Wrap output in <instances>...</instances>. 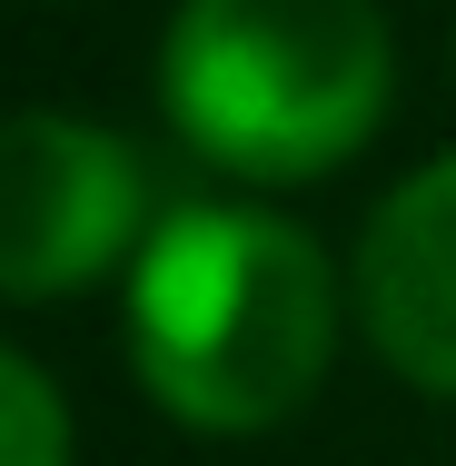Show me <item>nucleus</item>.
I'll use <instances>...</instances> for the list:
<instances>
[{"label": "nucleus", "mask_w": 456, "mask_h": 466, "mask_svg": "<svg viewBox=\"0 0 456 466\" xmlns=\"http://www.w3.org/2000/svg\"><path fill=\"white\" fill-rule=\"evenodd\" d=\"M338 358V268L269 208H169L129 258V368L198 437H258Z\"/></svg>", "instance_id": "obj_1"}, {"label": "nucleus", "mask_w": 456, "mask_h": 466, "mask_svg": "<svg viewBox=\"0 0 456 466\" xmlns=\"http://www.w3.org/2000/svg\"><path fill=\"white\" fill-rule=\"evenodd\" d=\"M387 80L377 0H179L159 40L169 129L228 179H328L387 119Z\"/></svg>", "instance_id": "obj_2"}, {"label": "nucleus", "mask_w": 456, "mask_h": 466, "mask_svg": "<svg viewBox=\"0 0 456 466\" xmlns=\"http://www.w3.org/2000/svg\"><path fill=\"white\" fill-rule=\"evenodd\" d=\"M139 149L119 129L30 109L0 119V298H70L139 248Z\"/></svg>", "instance_id": "obj_3"}, {"label": "nucleus", "mask_w": 456, "mask_h": 466, "mask_svg": "<svg viewBox=\"0 0 456 466\" xmlns=\"http://www.w3.org/2000/svg\"><path fill=\"white\" fill-rule=\"evenodd\" d=\"M358 318L407 387L456 397V159L387 188V208L367 218Z\"/></svg>", "instance_id": "obj_4"}, {"label": "nucleus", "mask_w": 456, "mask_h": 466, "mask_svg": "<svg viewBox=\"0 0 456 466\" xmlns=\"http://www.w3.org/2000/svg\"><path fill=\"white\" fill-rule=\"evenodd\" d=\"M0 466H70V407L60 387L0 348Z\"/></svg>", "instance_id": "obj_5"}]
</instances>
